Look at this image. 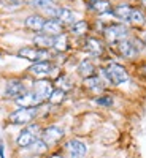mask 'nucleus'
I'll return each mask as SVG.
<instances>
[{
  "instance_id": "obj_19",
  "label": "nucleus",
  "mask_w": 146,
  "mask_h": 158,
  "mask_svg": "<svg viewBox=\"0 0 146 158\" xmlns=\"http://www.w3.org/2000/svg\"><path fill=\"white\" fill-rule=\"evenodd\" d=\"M78 73L81 74L84 79H86V77H91V76H94V73H95V67L92 65V62L83 60L81 63L78 65Z\"/></svg>"
},
{
  "instance_id": "obj_4",
  "label": "nucleus",
  "mask_w": 146,
  "mask_h": 158,
  "mask_svg": "<svg viewBox=\"0 0 146 158\" xmlns=\"http://www.w3.org/2000/svg\"><path fill=\"white\" fill-rule=\"evenodd\" d=\"M18 56L29 60V62H48L52 56L48 49H33V48H22L19 49Z\"/></svg>"
},
{
  "instance_id": "obj_15",
  "label": "nucleus",
  "mask_w": 146,
  "mask_h": 158,
  "mask_svg": "<svg viewBox=\"0 0 146 158\" xmlns=\"http://www.w3.org/2000/svg\"><path fill=\"white\" fill-rule=\"evenodd\" d=\"M33 43L38 46V49H49L54 44V36L46 35V33H38L33 38Z\"/></svg>"
},
{
  "instance_id": "obj_30",
  "label": "nucleus",
  "mask_w": 146,
  "mask_h": 158,
  "mask_svg": "<svg viewBox=\"0 0 146 158\" xmlns=\"http://www.w3.org/2000/svg\"><path fill=\"white\" fill-rule=\"evenodd\" d=\"M0 158H5V150H3V141H0Z\"/></svg>"
},
{
  "instance_id": "obj_6",
  "label": "nucleus",
  "mask_w": 146,
  "mask_h": 158,
  "mask_svg": "<svg viewBox=\"0 0 146 158\" xmlns=\"http://www.w3.org/2000/svg\"><path fill=\"white\" fill-rule=\"evenodd\" d=\"M65 153H67V158H84V155L87 153V147L86 144L81 142L79 139H70L65 142Z\"/></svg>"
},
{
  "instance_id": "obj_11",
  "label": "nucleus",
  "mask_w": 146,
  "mask_h": 158,
  "mask_svg": "<svg viewBox=\"0 0 146 158\" xmlns=\"http://www.w3.org/2000/svg\"><path fill=\"white\" fill-rule=\"evenodd\" d=\"M117 52L122 57H126V59H134L138 54V49L132 41H129V40H122V41L117 43Z\"/></svg>"
},
{
  "instance_id": "obj_20",
  "label": "nucleus",
  "mask_w": 146,
  "mask_h": 158,
  "mask_svg": "<svg viewBox=\"0 0 146 158\" xmlns=\"http://www.w3.org/2000/svg\"><path fill=\"white\" fill-rule=\"evenodd\" d=\"M132 10L134 8H130L127 5H122V6H117L114 11H113V15L117 18V19H121V21H129L130 19V15H132Z\"/></svg>"
},
{
  "instance_id": "obj_14",
  "label": "nucleus",
  "mask_w": 146,
  "mask_h": 158,
  "mask_svg": "<svg viewBox=\"0 0 146 158\" xmlns=\"http://www.w3.org/2000/svg\"><path fill=\"white\" fill-rule=\"evenodd\" d=\"M43 32L46 35H51V36H57L62 33V22L59 19H54L51 18L49 21L45 22V27H43Z\"/></svg>"
},
{
  "instance_id": "obj_34",
  "label": "nucleus",
  "mask_w": 146,
  "mask_h": 158,
  "mask_svg": "<svg viewBox=\"0 0 146 158\" xmlns=\"http://www.w3.org/2000/svg\"><path fill=\"white\" fill-rule=\"evenodd\" d=\"M141 3L144 5V8H146V0H141Z\"/></svg>"
},
{
  "instance_id": "obj_28",
  "label": "nucleus",
  "mask_w": 146,
  "mask_h": 158,
  "mask_svg": "<svg viewBox=\"0 0 146 158\" xmlns=\"http://www.w3.org/2000/svg\"><path fill=\"white\" fill-rule=\"evenodd\" d=\"M72 32L76 33V35H84V33L87 32V24H86L84 21L73 24V25H72Z\"/></svg>"
},
{
  "instance_id": "obj_23",
  "label": "nucleus",
  "mask_w": 146,
  "mask_h": 158,
  "mask_svg": "<svg viewBox=\"0 0 146 158\" xmlns=\"http://www.w3.org/2000/svg\"><path fill=\"white\" fill-rule=\"evenodd\" d=\"M60 22H67V24H72L75 21V16H73V13L72 10L69 8H59V13H57V18Z\"/></svg>"
},
{
  "instance_id": "obj_18",
  "label": "nucleus",
  "mask_w": 146,
  "mask_h": 158,
  "mask_svg": "<svg viewBox=\"0 0 146 158\" xmlns=\"http://www.w3.org/2000/svg\"><path fill=\"white\" fill-rule=\"evenodd\" d=\"M84 87H87L89 90H94V92H99L103 89V81H102V77L99 76H91V77H86L84 81H83Z\"/></svg>"
},
{
  "instance_id": "obj_5",
  "label": "nucleus",
  "mask_w": 146,
  "mask_h": 158,
  "mask_svg": "<svg viewBox=\"0 0 146 158\" xmlns=\"http://www.w3.org/2000/svg\"><path fill=\"white\" fill-rule=\"evenodd\" d=\"M64 138V130L60 127H56V125H51L48 128H45L42 131V136H40V139H42L46 146H56L57 142H60Z\"/></svg>"
},
{
  "instance_id": "obj_7",
  "label": "nucleus",
  "mask_w": 146,
  "mask_h": 158,
  "mask_svg": "<svg viewBox=\"0 0 146 158\" xmlns=\"http://www.w3.org/2000/svg\"><path fill=\"white\" fill-rule=\"evenodd\" d=\"M52 90H54L52 82L48 81V79H38V81H35L33 82V89H32V92L37 95V98L42 103L49 98V95L52 94Z\"/></svg>"
},
{
  "instance_id": "obj_10",
  "label": "nucleus",
  "mask_w": 146,
  "mask_h": 158,
  "mask_svg": "<svg viewBox=\"0 0 146 158\" xmlns=\"http://www.w3.org/2000/svg\"><path fill=\"white\" fill-rule=\"evenodd\" d=\"M52 71H54V67H52L49 62H37V63H33L32 67L29 68V73L30 74H33L37 77H42V79L45 76L51 74Z\"/></svg>"
},
{
  "instance_id": "obj_9",
  "label": "nucleus",
  "mask_w": 146,
  "mask_h": 158,
  "mask_svg": "<svg viewBox=\"0 0 146 158\" xmlns=\"http://www.w3.org/2000/svg\"><path fill=\"white\" fill-rule=\"evenodd\" d=\"M127 29L121 24H116V25H110V27L105 29V36H107L110 41H122L127 36Z\"/></svg>"
},
{
  "instance_id": "obj_3",
  "label": "nucleus",
  "mask_w": 146,
  "mask_h": 158,
  "mask_svg": "<svg viewBox=\"0 0 146 158\" xmlns=\"http://www.w3.org/2000/svg\"><path fill=\"white\" fill-rule=\"evenodd\" d=\"M38 108H19L10 114V120L15 125H29L37 117Z\"/></svg>"
},
{
  "instance_id": "obj_21",
  "label": "nucleus",
  "mask_w": 146,
  "mask_h": 158,
  "mask_svg": "<svg viewBox=\"0 0 146 158\" xmlns=\"http://www.w3.org/2000/svg\"><path fill=\"white\" fill-rule=\"evenodd\" d=\"M52 48H54L56 51H59V52L67 51V49H69V38L65 36L64 33L54 36V44H52Z\"/></svg>"
},
{
  "instance_id": "obj_24",
  "label": "nucleus",
  "mask_w": 146,
  "mask_h": 158,
  "mask_svg": "<svg viewBox=\"0 0 146 158\" xmlns=\"http://www.w3.org/2000/svg\"><path fill=\"white\" fill-rule=\"evenodd\" d=\"M64 100H65V92L60 90V89H54V90H52V94L49 95V98H48V101L51 104H60Z\"/></svg>"
},
{
  "instance_id": "obj_29",
  "label": "nucleus",
  "mask_w": 146,
  "mask_h": 158,
  "mask_svg": "<svg viewBox=\"0 0 146 158\" xmlns=\"http://www.w3.org/2000/svg\"><path fill=\"white\" fill-rule=\"evenodd\" d=\"M72 87V82L69 81V77L67 76H59V79H57V89H60V90H69Z\"/></svg>"
},
{
  "instance_id": "obj_25",
  "label": "nucleus",
  "mask_w": 146,
  "mask_h": 158,
  "mask_svg": "<svg viewBox=\"0 0 146 158\" xmlns=\"http://www.w3.org/2000/svg\"><path fill=\"white\" fill-rule=\"evenodd\" d=\"M33 153H37V155H42V153H46V150H48V146L42 141V139H38V141H35L32 146L29 147Z\"/></svg>"
},
{
  "instance_id": "obj_26",
  "label": "nucleus",
  "mask_w": 146,
  "mask_h": 158,
  "mask_svg": "<svg viewBox=\"0 0 146 158\" xmlns=\"http://www.w3.org/2000/svg\"><path fill=\"white\" fill-rule=\"evenodd\" d=\"M129 22L135 24V25H141V24H144V15L140 10H132V15H130Z\"/></svg>"
},
{
  "instance_id": "obj_27",
  "label": "nucleus",
  "mask_w": 146,
  "mask_h": 158,
  "mask_svg": "<svg viewBox=\"0 0 146 158\" xmlns=\"http://www.w3.org/2000/svg\"><path fill=\"white\" fill-rule=\"evenodd\" d=\"M95 103L99 104V106H107V108H110V106H113V97H110V95H100V97H97L95 98Z\"/></svg>"
},
{
  "instance_id": "obj_31",
  "label": "nucleus",
  "mask_w": 146,
  "mask_h": 158,
  "mask_svg": "<svg viewBox=\"0 0 146 158\" xmlns=\"http://www.w3.org/2000/svg\"><path fill=\"white\" fill-rule=\"evenodd\" d=\"M48 158H64V156H62L60 153H51V155H49Z\"/></svg>"
},
{
  "instance_id": "obj_8",
  "label": "nucleus",
  "mask_w": 146,
  "mask_h": 158,
  "mask_svg": "<svg viewBox=\"0 0 146 158\" xmlns=\"http://www.w3.org/2000/svg\"><path fill=\"white\" fill-rule=\"evenodd\" d=\"M5 92H7V97L10 98H19L22 97L25 92H27V89H25L24 82L19 81V79H10V81L7 82V87H5Z\"/></svg>"
},
{
  "instance_id": "obj_12",
  "label": "nucleus",
  "mask_w": 146,
  "mask_h": 158,
  "mask_svg": "<svg viewBox=\"0 0 146 158\" xmlns=\"http://www.w3.org/2000/svg\"><path fill=\"white\" fill-rule=\"evenodd\" d=\"M15 101L19 108H38V104H42V101L37 98L33 92H25L22 97L16 98Z\"/></svg>"
},
{
  "instance_id": "obj_22",
  "label": "nucleus",
  "mask_w": 146,
  "mask_h": 158,
  "mask_svg": "<svg viewBox=\"0 0 146 158\" xmlns=\"http://www.w3.org/2000/svg\"><path fill=\"white\" fill-rule=\"evenodd\" d=\"M89 6L97 13H108L110 11V3L105 2V0H91Z\"/></svg>"
},
{
  "instance_id": "obj_1",
  "label": "nucleus",
  "mask_w": 146,
  "mask_h": 158,
  "mask_svg": "<svg viewBox=\"0 0 146 158\" xmlns=\"http://www.w3.org/2000/svg\"><path fill=\"white\" fill-rule=\"evenodd\" d=\"M102 74L110 84H114V85H119V84L129 81L127 70L122 67V65H119V63H110L107 68L102 70Z\"/></svg>"
},
{
  "instance_id": "obj_32",
  "label": "nucleus",
  "mask_w": 146,
  "mask_h": 158,
  "mask_svg": "<svg viewBox=\"0 0 146 158\" xmlns=\"http://www.w3.org/2000/svg\"><path fill=\"white\" fill-rule=\"evenodd\" d=\"M13 3H22V2H29V0H11Z\"/></svg>"
},
{
  "instance_id": "obj_17",
  "label": "nucleus",
  "mask_w": 146,
  "mask_h": 158,
  "mask_svg": "<svg viewBox=\"0 0 146 158\" xmlns=\"http://www.w3.org/2000/svg\"><path fill=\"white\" fill-rule=\"evenodd\" d=\"M86 51H89L92 56H100L103 52V44L97 38H87L86 40Z\"/></svg>"
},
{
  "instance_id": "obj_13",
  "label": "nucleus",
  "mask_w": 146,
  "mask_h": 158,
  "mask_svg": "<svg viewBox=\"0 0 146 158\" xmlns=\"http://www.w3.org/2000/svg\"><path fill=\"white\" fill-rule=\"evenodd\" d=\"M33 5L42 8L45 13H48V15L51 18H57V13H59V6H56V3L52 2V0H33Z\"/></svg>"
},
{
  "instance_id": "obj_33",
  "label": "nucleus",
  "mask_w": 146,
  "mask_h": 158,
  "mask_svg": "<svg viewBox=\"0 0 146 158\" xmlns=\"http://www.w3.org/2000/svg\"><path fill=\"white\" fill-rule=\"evenodd\" d=\"M141 73H143V76L146 74V65H143V67H141Z\"/></svg>"
},
{
  "instance_id": "obj_2",
  "label": "nucleus",
  "mask_w": 146,
  "mask_h": 158,
  "mask_svg": "<svg viewBox=\"0 0 146 158\" xmlns=\"http://www.w3.org/2000/svg\"><path fill=\"white\" fill-rule=\"evenodd\" d=\"M42 131H43V130L40 128V125H35V123L27 125V127H25L21 133H19V136H18V139H16L18 146H19V147H30L35 141L40 139V136H42Z\"/></svg>"
},
{
  "instance_id": "obj_16",
  "label": "nucleus",
  "mask_w": 146,
  "mask_h": 158,
  "mask_svg": "<svg viewBox=\"0 0 146 158\" xmlns=\"http://www.w3.org/2000/svg\"><path fill=\"white\" fill-rule=\"evenodd\" d=\"M45 22L46 21L42 16H29L25 19V27L30 29V30H35V32H40V30H43Z\"/></svg>"
}]
</instances>
